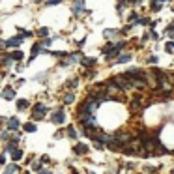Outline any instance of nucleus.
Instances as JSON below:
<instances>
[{
  "label": "nucleus",
  "instance_id": "1",
  "mask_svg": "<svg viewBox=\"0 0 174 174\" xmlns=\"http://www.w3.org/2000/svg\"><path fill=\"white\" fill-rule=\"evenodd\" d=\"M47 112H49L47 105H43V103H36V105H32L30 118H32L34 122H39V120H43V118L47 116Z\"/></svg>",
  "mask_w": 174,
  "mask_h": 174
},
{
  "label": "nucleus",
  "instance_id": "2",
  "mask_svg": "<svg viewBox=\"0 0 174 174\" xmlns=\"http://www.w3.org/2000/svg\"><path fill=\"white\" fill-rule=\"evenodd\" d=\"M23 41H25L23 36L15 34V36H12L9 39H4V47H6V51H13V49H19L21 45H23Z\"/></svg>",
  "mask_w": 174,
  "mask_h": 174
},
{
  "label": "nucleus",
  "instance_id": "3",
  "mask_svg": "<svg viewBox=\"0 0 174 174\" xmlns=\"http://www.w3.org/2000/svg\"><path fill=\"white\" fill-rule=\"evenodd\" d=\"M49 120H51V124H54V125L64 124V122H66V112H64V109H62V107H56V109L51 112Z\"/></svg>",
  "mask_w": 174,
  "mask_h": 174
},
{
  "label": "nucleus",
  "instance_id": "4",
  "mask_svg": "<svg viewBox=\"0 0 174 174\" xmlns=\"http://www.w3.org/2000/svg\"><path fill=\"white\" fill-rule=\"evenodd\" d=\"M0 95H2L6 101H15L17 99V92L13 88V84H6L2 88V92H0Z\"/></svg>",
  "mask_w": 174,
  "mask_h": 174
},
{
  "label": "nucleus",
  "instance_id": "5",
  "mask_svg": "<svg viewBox=\"0 0 174 174\" xmlns=\"http://www.w3.org/2000/svg\"><path fill=\"white\" fill-rule=\"evenodd\" d=\"M0 66H2L4 69H8V68L13 66V58H12V52H9V51L0 52Z\"/></svg>",
  "mask_w": 174,
  "mask_h": 174
},
{
  "label": "nucleus",
  "instance_id": "6",
  "mask_svg": "<svg viewBox=\"0 0 174 174\" xmlns=\"http://www.w3.org/2000/svg\"><path fill=\"white\" fill-rule=\"evenodd\" d=\"M71 12H73V15H75V17L82 15V13L86 12V8H84V0H75V2L71 4Z\"/></svg>",
  "mask_w": 174,
  "mask_h": 174
},
{
  "label": "nucleus",
  "instance_id": "7",
  "mask_svg": "<svg viewBox=\"0 0 174 174\" xmlns=\"http://www.w3.org/2000/svg\"><path fill=\"white\" fill-rule=\"evenodd\" d=\"M23 125L21 124V120L17 116H12V118H8V122H6V127H8V131H19V127Z\"/></svg>",
  "mask_w": 174,
  "mask_h": 174
},
{
  "label": "nucleus",
  "instance_id": "8",
  "mask_svg": "<svg viewBox=\"0 0 174 174\" xmlns=\"http://www.w3.org/2000/svg\"><path fill=\"white\" fill-rule=\"evenodd\" d=\"M79 64H81L82 68H86V69H92V68H95V64H97V60H95L94 56H82Z\"/></svg>",
  "mask_w": 174,
  "mask_h": 174
},
{
  "label": "nucleus",
  "instance_id": "9",
  "mask_svg": "<svg viewBox=\"0 0 174 174\" xmlns=\"http://www.w3.org/2000/svg\"><path fill=\"white\" fill-rule=\"evenodd\" d=\"M88 152H90V148L86 146V144H82V142H77V144L73 146V154L75 156H86Z\"/></svg>",
  "mask_w": 174,
  "mask_h": 174
},
{
  "label": "nucleus",
  "instance_id": "10",
  "mask_svg": "<svg viewBox=\"0 0 174 174\" xmlns=\"http://www.w3.org/2000/svg\"><path fill=\"white\" fill-rule=\"evenodd\" d=\"M54 39H58V36H49V38H43V39H39L38 43H39V47H41V49H45V51H47V49L52 45V41H54Z\"/></svg>",
  "mask_w": 174,
  "mask_h": 174
},
{
  "label": "nucleus",
  "instance_id": "11",
  "mask_svg": "<svg viewBox=\"0 0 174 174\" xmlns=\"http://www.w3.org/2000/svg\"><path fill=\"white\" fill-rule=\"evenodd\" d=\"M81 58H82V52H81V51H75V52H69V54H68L66 60H68L69 64H79Z\"/></svg>",
  "mask_w": 174,
  "mask_h": 174
},
{
  "label": "nucleus",
  "instance_id": "12",
  "mask_svg": "<svg viewBox=\"0 0 174 174\" xmlns=\"http://www.w3.org/2000/svg\"><path fill=\"white\" fill-rule=\"evenodd\" d=\"M15 105H17V111H28L30 101L25 99V97H19V99H15Z\"/></svg>",
  "mask_w": 174,
  "mask_h": 174
},
{
  "label": "nucleus",
  "instance_id": "13",
  "mask_svg": "<svg viewBox=\"0 0 174 174\" xmlns=\"http://www.w3.org/2000/svg\"><path fill=\"white\" fill-rule=\"evenodd\" d=\"M34 34H36L39 39H43V38H49V36H51V28H49V26H39V28L34 32Z\"/></svg>",
  "mask_w": 174,
  "mask_h": 174
},
{
  "label": "nucleus",
  "instance_id": "14",
  "mask_svg": "<svg viewBox=\"0 0 174 174\" xmlns=\"http://www.w3.org/2000/svg\"><path fill=\"white\" fill-rule=\"evenodd\" d=\"M103 36H105V39H116L118 36H120V30H116V28H107V30L103 32Z\"/></svg>",
  "mask_w": 174,
  "mask_h": 174
},
{
  "label": "nucleus",
  "instance_id": "15",
  "mask_svg": "<svg viewBox=\"0 0 174 174\" xmlns=\"http://www.w3.org/2000/svg\"><path fill=\"white\" fill-rule=\"evenodd\" d=\"M9 52H12L13 62H23L25 60V52L21 51V49H13V51H9Z\"/></svg>",
  "mask_w": 174,
  "mask_h": 174
},
{
  "label": "nucleus",
  "instance_id": "16",
  "mask_svg": "<svg viewBox=\"0 0 174 174\" xmlns=\"http://www.w3.org/2000/svg\"><path fill=\"white\" fill-rule=\"evenodd\" d=\"M127 62H131V54L124 52V54H118V56H116V62L114 64H127Z\"/></svg>",
  "mask_w": 174,
  "mask_h": 174
},
{
  "label": "nucleus",
  "instance_id": "17",
  "mask_svg": "<svg viewBox=\"0 0 174 174\" xmlns=\"http://www.w3.org/2000/svg\"><path fill=\"white\" fill-rule=\"evenodd\" d=\"M9 156H12V161H13V163H17V161H21V159H23V156H25V154H23V150L15 148V150H13Z\"/></svg>",
  "mask_w": 174,
  "mask_h": 174
},
{
  "label": "nucleus",
  "instance_id": "18",
  "mask_svg": "<svg viewBox=\"0 0 174 174\" xmlns=\"http://www.w3.org/2000/svg\"><path fill=\"white\" fill-rule=\"evenodd\" d=\"M23 129H25L26 133H36L38 131V125L34 122H26V124H23Z\"/></svg>",
  "mask_w": 174,
  "mask_h": 174
},
{
  "label": "nucleus",
  "instance_id": "19",
  "mask_svg": "<svg viewBox=\"0 0 174 174\" xmlns=\"http://www.w3.org/2000/svg\"><path fill=\"white\" fill-rule=\"evenodd\" d=\"M15 172H19V165H17V163H9V165L4 169V174H15Z\"/></svg>",
  "mask_w": 174,
  "mask_h": 174
},
{
  "label": "nucleus",
  "instance_id": "20",
  "mask_svg": "<svg viewBox=\"0 0 174 174\" xmlns=\"http://www.w3.org/2000/svg\"><path fill=\"white\" fill-rule=\"evenodd\" d=\"M62 101H64V105H71V103L75 101V92H68L66 95H64Z\"/></svg>",
  "mask_w": 174,
  "mask_h": 174
},
{
  "label": "nucleus",
  "instance_id": "21",
  "mask_svg": "<svg viewBox=\"0 0 174 174\" xmlns=\"http://www.w3.org/2000/svg\"><path fill=\"white\" fill-rule=\"evenodd\" d=\"M66 135H68L69 139H73V140L79 137V135H77V129H75V125H68V129H66Z\"/></svg>",
  "mask_w": 174,
  "mask_h": 174
},
{
  "label": "nucleus",
  "instance_id": "22",
  "mask_svg": "<svg viewBox=\"0 0 174 174\" xmlns=\"http://www.w3.org/2000/svg\"><path fill=\"white\" fill-rule=\"evenodd\" d=\"M125 6H129L127 0H118V2H116V12H118V13H122L124 9H125Z\"/></svg>",
  "mask_w": 174,
  "mask_h": 174
},
{
  "label": "nucleus",
  "instance_id": "23",
  "mask_svg": "<svg viewBox=\"0 0 174 174\" xmlns=\"http://www.w3.org/2000/svg\"><path fill=\"white\" fill-rule=\"evenodd\" d=\"M161 8H163V2H159V0H152V6H150L152 12H159Z\"/></svg>",
  "mask_w": 174,
  "mask_h": 174
},
{
  "label": "nucleus",
  "instance_id": "24",
  "mask_svg": "<svg viewBox=\"0 0 174 174\" xmlns=\"http://www.w3.org/2000/svg\"><path fill=\"white\" fill-rule=\"evenodd\" d=\"M77 84H79V77H71V79L66 82V86H68V88H75Z\"/></svg>",
  "mask_w": 174,
  "mask_h": 174
},
{
  "label": "nucleus",
  "instance_id": "25",
  "mask_svg": "<svg viewBox=\"0 0 174 174\" xmlns=\"http://www.w3.org/2000/svg\"><path fill=\"white\" fill-rule=\"evenodd\" d=\"M112 49H114V43H112V41H109L105 47H101V52H103V54H107V52H111Z\"/></svg>",
  "mask_w": 174,
  "mask_h": 174
},
{
  "label": "nucleus",
  "instance_id": "26",
  "mask_svg": "<svg viewBox=\"0 0 174 174\" xmlns=\"http://www.w3.org/2000/svg\"><path fill=\"white\" fill-rule=\"evenodd\" d=\"M127 21H129V23H131V25H137V21H139V15L133 12V13H129L127 15Z\"/></svg>",
  "mask_w": 174,
  "mask_h": 174
},
{
  "label": "nucleus",
  "instance_id": "27",
  "mask_svg": "<svg viewBox=\"0 0 174 174\" xmlns=\"http://www.w3.org/2000/svg\"><path fill=\"white\" fill-rule=\"evenodd\" d=\"M15 148H17V144H15V142H12V140H8V142H6V152H9V154H12Z\"/></svg>",
  "mask_w": 174,
  "mask_h": 174
},
{
  "label": "nucleus",
  "instance_id": "28",
  "mask_svg": "<svg viewBox=\"0 0 174 174\" xmlns=\"http://www.w3.org/2000/svg\"><path fill=\"white\" fill-rule=\"evenodd\" d=\"M30 165H32V170H36V172L43 169V163H41V161H36V163H30Z\"/></svg>",
  "mask_w": 174,
  "mask_h": 174
},
{
  "label": "nucleus",
  "instance_id": "29",
  "mask_svg": "<svg viewBox=\"0 0 174 174\" xmlns=\"http://www.w3.org/2000/svg\"><path fill=\"white\" fill-rule=\"evenodd\" d=\"M62 2H64V0H45L43 4H45V6H58V4H62Z\"/></svg>",
  "mask_w": 174,
  "mask_h": 174
},
{
  "label": "nucleus",
  "instance_id": "30",
  "mask_svg": "<svg viewBox=\"0 0 174 174\" xmlns=\"http://www.w3.org/2000/svg\"><path fill=\"white\" fill-rule=\"evenodd\" d=\"M21 36H23L25 39H28V38H34L36 34H34V32H30V30H23V32H21Z\"/></svg>",
  "mask_w": 174,
  "mask_h": 174
},
{
  "label": "nucleus",
  "instance_id": "31",
  "mask_svg": "<svg viewBox=\"0 0 174 174\" xmlns=\"http://www.w3.org/2000/svg\"><path fill=\"white\" fill-rule=\"evenodd\" d=\"M124 154L125 156H133L135 154V148L133 146H124Z\"/></svg>",
  "mask_w": 174,
  "mask_h": 174
},
{
  "label": "nucleus",
  "instance_id": "32",
  "mask_svg": "<svg viewBox=\"0 0 174 174\" xmlns=\"http://www.w3.org/2000/svg\"><path fill=\"white\" fill-rule=\"evenodd\" d=\"M137 25L146 26V25H150V19H148V17H142V19H139V21H137Z\"/></svg>",
  "mask_w": 174,
  "mask_h": 174
},
{
  "label": "nucleus",
  "instance_id": "33",
  "mask_svg": "<svg viewBox=\"0 0 174 174\" xmlns=\"http://www.w3.org/2000/svg\"><path fill=\"white\" fill-rule=\"evenodd\" d=\"M165 51H167V52H174V41H169V43H167Z\"/></svg>",
  "mask_w": 174,
  "mask_h": 174
},
{
  "label": "nucleus",
  "instance_id": "34",
  "mask_svg": "<svg viewBox=\"0 0 174 174\" xmlns=\"http://www.w3.org/2000/svg\"><path fill=\"white\" fill-rule=\"evenodd\" d=\"M69 66V62L66 60V58H62V60H58V68H68Z\"/></svg>",
  "mask_w": 174,
  "mask_h": 174
},
{
  "label": "nucleus",
  "instance_id": "35",
  "mask_svg": "<svg viewBox=\"0 0 174 174\" xmlns=\"http://www.w3.org/2000/svg\"><path fill=\"white\" fill-rule=\"evenodd\" d=\"M0 139H2L4 142H8V140H9V131H2V133H0Z\"/></svg>",
  "mask_w": 174,
  "mask_h": 174
},
{
  "label": "nucleus",
  "instance_id": "36",
  "mask_svg": "<svg viewBox=\"0 0 174 174\" xmlns=\"http://www.w3.org/2000/svg\"><path fill=\"white\" fill-rule=\"evenodd\" d=\"M139 107H140V103H139V97H135V99L131 101V109H133V111H137Z\"/></svg>",
  "mask_w": 174,
  "mask_h": 174
},
{
  "label": "nucleus",
  "instance_id": "37",
  "mask_svg": "<svg viewBox=\"0 0 174 174\" xmlns=\"http://www.w3.org/2000/svg\"><path fill=\"white\" fill-rule=\"evenodd\" d=\"M62 137H66V131H64V129H58V131L54 133V139H62Z\"/></svg>",
  "mask_w": 174,
  "mask_h": 174
},
{
  "label": "nucleus",
  "instance_id": "38",
  "mask_svg": "<svg viewBox=\"0 0 174 174\" xmlns=\"http://www.w3.org/2000/svg\"><path fill=\"white\" fill-rule=\"evenodd\" d=\"M23 84H25V79H17L13 82V88H19V86H23Z\"/></svg>",
  "mask_w": 174,
  "mask_h": 174
},
{
  "label": "nucleus",
  "instance_id": "39",
  "mask_svg": "<svg viewBox=\"0 0 174 174\" xmlns=\"http://www.w3.org/2000/svg\"><path fill=\"white\" fill-rule=\"evenodd\" d=\"M84 43H86V38H82V39H79L77 43H75V45H77V49L81 51V49H82V45H84Z\"/></svg>",
  "mask_w": 174,
  "mask_h": 174
},
{
  "label": "nucleus",
  "instance_id": "40",
  "mask_svg": "<svg viewBox=\"0 0 174 174\" xmlns=\"http://www.w3.org/2000/svg\"><path fill=\"white\" fill-rule=\"evenodd\" d=\"M25 68H26V66H25V64H19V62L15 64V71H17V73H19V71H23Z\"/></svg>",
  "mask_w": 174,
  "mask_h": 174
},
{
  "label": "nucleus",
  "instance_id": "41",
  "mask_svg": "<svg viewBox=\"0 0 174 174\" xmlns=\"http://www.w3.org/2000/svg\"><path fill=\"white\" fill-rule=\"evenodd\" d=\"M41 163H43V165H45V163H47V165H49V163H51V159H49V156H41V159H39Z\"/></svg>",
  "mask_w": 174,
  "mask_h": 174
},
{
  "label": "nucleus",
  "instance_id": "42",
  "mask_svg": "<svg viewBox=\"0 0 174 174\" xmlns=\"http://www.w3.org/2000/svg\"><path fill=\"white\" fill-rule=\"evenodd\" d=\"M127 2H129V6H139L142 0H127Z\"/></svg>",
  "mask_w": 174,
  "mask_h": 174
},
{
  "label": "nucleus",
  "instance_id": "43",
  "mask_svg": "<svg viewBox=\"0 0 174 174\" xmlns=\"http://www.w3.org/2000/svg\"><path fill=\"white\" fill-rule=\"evenodd\" d=\"M150 38H154V39H159V34H157V32H154V30H152V34H150Z\"/></svg>",
  "mask_w": 174,
  "mask_h": 174
},
{
  "label": "nucleus",
  "instance_id": "44",
  "mask_svg": "<svg viewBox=\"0 0 174 174\" xmlns=\"http://www.w3.org/2000/svg\"><path fill=\"white\" fill-rule=\"evenodd\" d=\"M38 174H51V170H47V169H41V170H38Z\"/></svg>",
  "mask_w": 174,
  "mask_h": 174
},
{
  "label": "nucleus",
  "instance_id": "45",
  "mask_svg": "<svg viewBox=\"0 0 174 174\" xmlns=\"http://www.w3.org/2000/svg\"><path fill=\"white\" fill-rule=\"evenodd\" d=\"M0 165H2V167L6 165V156H0Z\"/></svg>",
  "mask_w": 174,
  "mask_h": 174
},
{
  "label": "nucleus",
  "instance_id": "46",
  "mask_svg": "<svg viewBox=\"0 0 174 174\" xmlns=\"http://www.w3.org/2000/svg\"><path fill=\"white\" fill-rule=\"evenodd\" d=\"M148 62H150V64H156V62H157V58H156V56H150V58H148Z\"/></svg>",
  "mask_w": 174,
  "mask_h": 174
},
{
  "label": "nucleus",
  "instance_id": "47",
  "mask_svg": "<svg viewBox=\"0 0 174 174\" xmlns=\"http://www.w3.org/2000/svg\"><path fill=\"white\" fill-rule=\"evenodd\" d=\"M0 77H4V71L2 69H0Z\"/></svg>",
  "mask_w": 174,
  "mask_h": 174
},
{
  "label": "nucleus",
  "instance_id": "48",
  "mask_svg": "<svg viewBox=\"0 0 174 174\" xmlns=\"http://www.w3.org/2000/svg\"><path fill=\"white\" fill-rule=\"evenodd\" d=\"M159 2H167V0H159Z\"/></svg>",
  "mask_w": 174,
  "mask_h": 174
},
{
  "label": "nucleus",
  "instance_id": "49",
  "mask_svg": "<svg viewBox=\"0 0 174 174\" xmlns=\"http://www.w3.org/2000/svg\"><path fill=\"white\" fill-rule=\"evenodd\" d=\"M0 97H2V95H0Z\"/></svg>",
  "mask_w": 174,
  "mask_h": 174
}]
</instances>
